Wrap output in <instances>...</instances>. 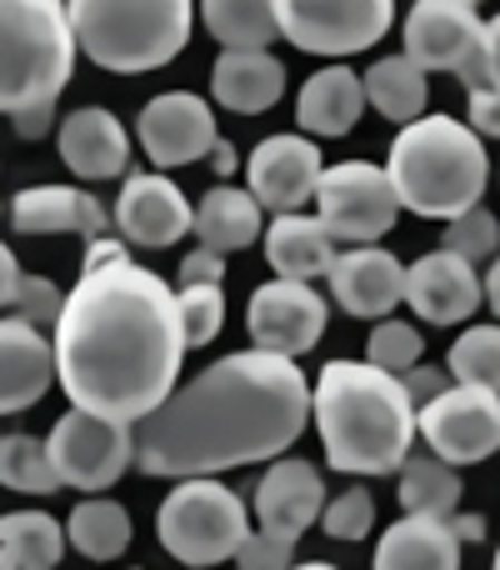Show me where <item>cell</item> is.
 Instances as JSON below:
<instances>
[{
	"mask_svg": "<svg viewBox=\"0 0 500 570\" xmlns=\"http://www.w3.org/2000/svg\"><path fill=\"white\" fill-rule=\"evenodd\" d=\"M56 381L76 411L136 425L170 401L186 331L176 291L110 236L90 240L56 321Z\"/></svg>",
	"mask_w": 500,
	"mask_h": 570,
	"instance_id": "obj_1",
	"label": "cell"
},
{
	"mask_svg": "<svg viewBox=\"0 0 500 570\" xmlns=\"http://www.w3.org/2000/svg\"><path fill=\"white\" fill-rule=\"evenodd\" d=\"M311 425V385L291 355L236 351L170 391L160 411L136 421V465L146 475H220L275 461Z\"/></svg>",
	"mask_w": 500,
	"mask_h": 570,
	"instance_id": "obj_2",
	"label": "cell"
},
{
	"mask_svg": "<svg viewBox=\"0 0 500 570\" xmlns=\"http://www.w3.org/2000/svg\"><path fill=\"white\" fill-rule=\"evenodd\" d=\"M311 421L341 475H395L411 461L415 405L401 375L371 361H331L311 391Z\"/></svg>",
	"mask_w": 500,
	"mask_h": 570,
	"instance_id": "obj_3",
	"label": "cell"
},
{
	"mask_svg": "<svg viewBox=\"0 0 500 570\" xmlns=\"http://www.w3.org/2000/svg\"><path fill=\"white\" fill-rule=\"evenodd\" d=\"M401 206H411L425 220H455L471 206H481L486 186H491V156L486 140L471 126L451 116H421L401 126L391 140V160H385Z\"/></svg>",
	"mask_w": 500,
	"mask_h": 570,
	"instance_id": "obj_4",
	"label": "cell"
},
{
	"mask_svg": "<svg viewBox=\"0 0 500 570\" xmlns=\"http://www.w3.org/2000/svg\"><path fill=\"white\" fill-rule=\"evenodd\" d=\"M76 50L100 70L146 76L186 50L196 26V0H66Z\"/></svg>",
	"mask_w": 500,
	"mask_h": 570,
	"instance_id": "obj_5",
	"label": "cell"
},
{
	"mask_svg": "<svg viewBox=\"0 0 500 570\" xmlns=\"http://www.w3.org/2000/svg\"><path fill=\"white\" fill-rule=\"evenodd\" d=\"M76 70L66 0H0V116L60 100Z\"/></svg>",
	"mask_w": 500,
	"mask_h": 570,
	"instance_id": "obj_6",
	"label": "cell"
},
{
	"mask_svg": "<svg viewBox=\"0 0 500 570\" xmlns=\"http://www.w3.org/2000/svg\"><path fill=\"white\" fill-rule=\"evenodd\" d=\"M246 535V501L216 475H190V481L170 485V495L156 511V541L190 570L236 561Z\"/></svg>",
	"mask_w": 500,
	"mask_h": 570,
	"instance_id": "obj_7",
	"label": "cell"
},
{
	"mask_svg": "<svg viewBox=\"0 0 500 570\" xmlns=\"http://www.w3.org/2000/svg\"><path fill=\"white\" fill-rule=\"evenodd\" d=\"M486 20L476 16L471 0H415L405 16V56L431 76L451 70L465 90H496L491 66H486Z\"/></svg>",
	"mask_w": 500,
	"mask_h": 570,
	"instance_id": "obj_8",
	"label": "cell"
},
{
	"mask_svg": "<svg viewBox=\"0 0 500 570\" xmlns=\"http://www.w3.org/2000/svg\"><path fill=\"white\" fill-rule=\"evenodd\" d=\"M46 455L60 475V491L70 485V491L100 495L136 461V425H120V421H106V415H90V411L70 405V411L50 425Z\"/></svg>",
	"mask_w": 500,
	"mask_h": 570,
	"instance_id": "obj_9",
	"label": "cell"
},
{
	"mask_svg": "<svg viewBox=\"0 0 500 570\" xmlns=\"http://www.w3.org/2000/svg\"><path fill=\"white\" fill-rule=\"evenodd\" d=\"M401 216V196H395L385 166L371 160H341L325 166L321 186H315V220L345 246H371Z\"/></svg>",
	"mask_w": 500,
	"mask_h": 570,
	"instance_id": "obj_10",
	"label": "cell"
},
{
	"mask_svg": "<svg viewBox=\"0 0 500 570\" xmlns=\"http://www.w3.org/2000/svg\"><path fill=\"white\" fill-rule=\"evenodd\" d=\"M275 20L311 56H355L391 30L395 0H275Z\"/></svg>",
	"mask_w": 500,
	"mask_h": 570,
	"instance_id": "obj_11",
	"label": "cell"
},
{
	"mask_svg": "<svg viewBox=\"0 0 500 570\" xmlns=\"http://www.w3.org/2000/svg\"><path fill=\"white\" fill-rule=\"evenodd\" d=\"M415 431L445 465H476L500 451V391L451 385L415 411Z\"/></svg>",
	"mask_w": 500,
	"mask_h": 570,
	"instance_id": "obj_12",
	"label": "cell"
},
{
	"mask_svg": "<svg viewBox=\"0 0 500 570\" xmlns=\"http://www.w3.org/2000/svg\"><path fill=\"white\" fill-rule=\"evenodd\" d=\"M325 315H331V305H325V295L315 291V285L275 276L271 285H261V291L251 295L246 331H251L255 351L291 355V361H295V355H305V351H315V345H321Z\"/></svg>",
	"mask_w": 500,
	"mask_h": 570,
	"instance_id": "obj_13",
	"label": "cell"
},
{
	"mask_svg": "<svg viewBox=\"0 0 500 570\" xmlns=\"http://www.w3.org/2000/svg\"><path fill=\"white\" fill-rule=\"evenodd\" d=\"M140 150H146L150 166L170 170V166H190V160H206L216 150V116L200 96L190 90H166V96L146 100L136 120Z\"/></svg>",
	"mask_w": 500,
	"mask_h": 570,
	"instance_id": "obj_14",
	"label": "cell"
},
{
	"mask_svg": "<svg viewBox=\"0 0 500 570\" xmlns=\"http://www.w3.org/2000/svg\"><path fill=\"white\" fill-rule=\"evenodd\" d=\"M190 220H196V206H190L186 190L170 176H160V170H136V176L120 186V200H116V210H110V226H116L130 246H146V250L176 246L180 236H190Z\"/></svg>",
	"mask_w": 500,
	"mask_h": 570,
	"instance_id": "obj_15",
	"label": "cell"
},
{
	"mask_svg": "<svg viewBox=\"0 0 500 570\" xmlns=\"http://www.w3.org/2000/svg\"><path fill=\"white\" fill-rule=\"evenodd\" d=\"M251 176V196L261 200V210H275V216H291L305 200H315V186L325 176L321 146L311 136H271L251 150L246 160Z\"/></svg>",
	"mask_w": 500,
	"mask_h": 570,
	"instance_id": "obj_16",
	"label": "cell"
},
{
	"mask_svg": "<svg viewBox=\"0 0 500 570\" xmlns=\"http://www.w3.org/2000/svg\"><path fill=\"white\" fill-rule=\"evenodd\" d=\"M405 301L425 325H461L481 311L486 285L471 261L451 256V250H431L405 271Z\"/></svg>",
	"mask_w": 500,
	"mask_h": 570,
	"instance_id": "obj_17",
	"label": "cell"
},
{
	"mask_svg": "<svg viewBox=\"0 0 500 570\" xmlns=\"http://www.w3.org/2000/svg\"><path fill=\"white\" fill-rule=\"evenodd\" d=\"M331 295L355 321H385L405 301V266L381 246H355L345 256H335Z\"/></svg>",
	"mask_w": 500,
	"mask_h": 570,
	"instance_id": "obj_18",
	"label": "cell"
},
{
	"mask_svg": "<svg viewBox=\"0 0 500 570\" xmlns=\"http://www.w3.org/2000/svg\"><path fill=\"white\" fill-rule=\"evenodd\" d=\"M325 511V481L311 461H275L255 485V521L261 531L301 541L305 525H315Z\"/></svg>",
	"mask_w": 500,
	"mask_h": 570,
	"instance_id": "obj_19",
	"label": "cell"
},
{
	"mask_svg": "<svg viewBox=\"0 0 500 570\" xmlns=\"http://www.w3.org/2000/svg\"><path fill=\"white\" fill-rule=\"evenodd\" d=\"M50 381H56V345L20 315H6L0 321V415H20L40 405Z\"/></svg>",
	"mask_w": 500,
	"mask_h": 570,
	"instance_id": "obj_20",
	"label": "cell"
},
{
	"mask_svg": "<svg viewBox=\"0 0 500 570\" xmlns=\"http://www.w3.org/2000/svg\"><path fill=\"white\" fill-rule=\"evenodd\" d=\"M56 146H60V160L80 180H116L130 166V136L106 106L70 110L56 130Z\"/></svg>",
	"mask_w": 500,
	"mask_h": 570,
	"instance_id": "obj_21",
	"label": "cell"
},
{
	"mask_svg": "<svg viewBox=\"0 0 500 570\" xmlns=\"http://www.w3.org/2000/svg\"><path fill=\"white\" fill-rule=\"evenodd\" d=\"M10 226H16L20 236H86V240H100L110 230V216L90 190L30 186L10 200Z\"/></svg>",
	"mask_w": 500,
	"mask_h": 570,
	"instance_id": "obj_22",
	"label": "cell"
},
{
	"mask_svg": "<svg viewBox=\"0 0 500 570\" xmlns=\"http://www.w3.org/2000/svg\"><path fill=\"white\" fill-rule=\"evenodd\" d=\"M461 546L451 515H401L375 546V570H461Z\"/></svg>",
	"mask_w": 500,
	"mask_h": 570,
	"instance_id": "obj_23",
	"label": "cell"
},
{
	"mask_svg": "<svg viewBox=\"0 0 500 570\" xmlns=\"http://www.w3.org/2000/svg\"><path fill=\"white\" fill-rule=\"evenodd\" d=\"M210 96L236 116H261L285 96V66L271 50H220L210 70Z\"/></svg>",
	"mask_w": 500,
	"mask_h": 570,
	"instance_id": "obj_24",
	"label": "cell"
},
{
	"mask_svg": "<svg viewBox=\"0 0 500 570\" xmlns=\"http://www.w3.org/2000/svg\"><path fill=\"white\" fill-rule=\"evenodd\" d=\"M365 110V86L351 66H325L301 86L295 100V120L305 136H351L355 120Z\"/></svg>",
	"mask_w": 500,
	"mask_h": 570,
	"instance_id": "obj_25",
	"label": "cell"
},
{
	"mask_svg": "<svg viewBox=\"0 0 500 570\" xmlns=\"http://www.w3.org/2000/svg\"><path fill=\"white\" fill-rule=\"evenodd\" d=\"M335 236L321 226L315 216H275L271 230H265V261L275 266L281 281H315V276H331L335 266Z\"/></svg>",
	"mask_w": 500,
	"mask_h": 570,
	"instance_id": "obj_26",
	"label": "cell"
},
{
	"mask_svg": "<svg viewBox=\"0 0 500 570\" xmlns=\"http://www.w3.org/2000/svg\"><path fill=\"white\" fill-rule=\"evenodd\" d=\"M261 216H265V210H261V200H255L251 190L216 186V190H206V196H200L190 230H196L200 246L231 256V250H251L255 240H261Z\"/></svg>",
	"mask_w": 500,
	"mask_h": 570,
	"instance_id": "obj_27",
	"label": "cell"
},
{
	"mask_svg": "<svg viewBox=\"0 0 500 570\" xmlns=\"http://www.w3.org/2000/svg\"><path fill=\"white\" fill-rule=\"evenodd\" d=\"M365 100L381 110L395 126H411V120L425 116V100H431V86H425V70L415 66L411 56H381L371 70L361 76Z\"/></svg>",
	"mask_w": 500,
	"mask_h": 570,
	"instance_id": "obj_28",
	"label": "cell"
},
{
	"mask_svg": "<svg viewBox=\"0 0 500 570\" xmlns=\"http://www.w3.org/2000/svg\"><path fill=\"white\" fill-rule=\"evenodd\" d=\"M66 541L86 561H116L130 546V511L120 501H106V495H86L66 521Z\"/></svg>",
	"mask_w": 500,
	"mask_h": 570,
	"instance_id": "obj_29",
	"label": "cell"
},
{
	"mask_svg": "<svg viewBox=\"0 0 500 570\" xmlns=\"http://www.w3.org/2000/svg\"><path fill=\"white\" fill-rule=\"evenodd\" d=\"M200 20L226 50H265L281 36L275 0H200Z\"/></svg>",
	"mask_w": 500,
	"mask_h": 570,
	"instance_id": "obj_30",
	"label": "cell"
},
{
	"mask_svg": "<svg viewBox=\"0 0 500 570\" xmlns=\"http://www.w3.org/2000/svg\"><path fill=\"white\" fill-rule=\"evenodd\" d=\"M395 475H401L395 501H401L405 515H455V505H461V475L441 455H411Z\"/></svg>",
	"mask_w": 500,
	"mask_h": 570,
	"instance_id": "obj_31",
	"label": "cell"
},
{
	"mask_svg": "<svg viewBox=\"0 0 500 570\" xmlns=\"http://www.w3.org/2000/svg\"><path fill=\"white\" fill-rule=\"evenodd\" d=\"M0 551H10L20 570H56L66 551V525L46 511H10L0 515Z\"/></svg>",
	"mask_w": 500,
	"mask_h": 570,
	"instance_id": "obj_32",
	"label": "cell"
},
{
	"mask_svg": "<svg viewBox=\"0 0 500 570\" xmlns=\"http://www.w3.org/2000/svg\"><path fill=\"white\" fill-rule=\"evenodd\" d=\"M0 485L26 491V495H56L60 475L46 455V441H36V435H26V431L0 435Z\"/></svg>",
	"mask_w": 500,
	"mask_h": 570,
	"instance_id": "obj_33",
	"label": "cell"
},
{
	"mask_svg": "<svg viewBox=\"0 0 500 570\" xmlns=\"http://www.w3.org/2000/svg\"><path fill=\"white\" fill-rule=\"evenodd\" d=\"M451 375L461 385H481V391H500V325H471L461 341L451 345Z\"/></svg>",
	"mask_w": 500,
	"mask_h": 570,
	"instance_id": "obj_34",
	"label": "cell"
},
{
	"mask_svg": "<svg viewBox=\"0 0 500 570\" xmlns=\"http://www.w3.org/2000/svg\"><path fill=\"white\" fill-rule=\"evenodd\" d=\"M176 305H180L186 351H200V345H210L220 335V325H226V291H220V285H180Z\"/></svg>",
	"mask_w": 500,
	"mask_h": 570,
	"instance_id": "obj_35",
	"label": "cell"
},
{
	"mask_svg": "<svg viewBox=\"0 0 500 570\" xmlns=\"http://www.w3.org/2000/svg\"><path fill=\"white\" fill-rule=\"evenodd\" d=\"M441 250H451V256L471 261V266H486V261L500 256V220H496L486 206H471L465 216L445 220Z\"/></svg>",
	"mask_w": 500,
	"mask_h": 570,
	"instance_id": "obj_36",
	"label": "cell"
},
{
	"mask_svg": "<svg viewBox=\"0 0 500 570\" xmlns=\"http://www.w3.org/2000/svg\"><path fill=\"white\" fill-rule=\"evenodd\" d=\"M421 351H425L421 331H415L411 321H395V315H385V321L371 331V341H365V361L381 365V371H391V375L411 371V365L421 361Z\"/></svg>",
	"mask_w": 500,
	"mask_h": 570,
	"instance_id": "obj_37",
	"label": "cell"
},
{
	"mask_svg": "<svg viewBox=\"0 0 500 570\" xmlns=\"http://www.w3.org/2000/svg\"><path fill=\"white\" fill-rule=\"evenodd\" d=\"M371 525H375L371 485H351V491H341L335 501H325V511H321V531L331 535V541H365Z\"/></svg>",
	"mask_w": 500,
	"mask_h": 570,
	"instance_id": "obj_38",
	"label": "cell"
},
{
	"mask_svg": "<svg viewBox=\"0 0 500 570\" xmlns=\"http://www.w3.org/2000/svg\"><path fill=\"white\" fill-rule=\"evenodd\" d=\"M60 305H66V295H60L56 281L46 276H20L16 285V301H10V315H20L26 325H56L60 321Z\"/></svg>",
	"mask_w": 500,
	"mask_h": 570,
	"instance_id": "obj_39",
	"label": "cell"
},
{
	"mask_svg": "<svg viewBox=\"0 0 500 570\" xmlns=\"http://www.w3.org/2000/svg\"><path fill=\"white\" fill-rule=\"evenodd\" d=\"M291 556H295V541L271 531H251L236 551V570H291Z\"/></svg>",
	"mask_w": 500,
	"mask_h": 570,
	"instance_id": "obj_40",
	"label": "cell"
},
{
	"mask_svg": "<svg viewBox=\"0 0 500 570\" xmlns=\"http://www.w3.org/2000/svg\"><path fill=\"white\" fill-rule=\"evenodd\" d=\"M405 395H411V405L421 411L425 401H435L441 391H451V371H441V365H411V371L401 375Z\"/></svg>",
	"mask_w": 500,
	"mask_h": 570,
	"instance_id": "obj_41",
	"label": "cell"
},
{
	"mask_svg": "<svg viewBox=\"0 0 500 570\" xmlns=\"http://www.w3.org/2000/svg\"><path fill=\"white\" fill-rule=\"evenodd\" d=\"M226 281V256L210 246H196L180 261V285H220Z\"/></svg>",
	"mask_w": 500,
	"mask_h": 570,
	"instance_id": "obj_42",
	"label": "cell"
},
{
	"mask_svg": "<svg viewBox=\"0 0 500 570\" xmlns=\"http://www.w3.org/2000/svg\"><path fill=\"white\" fill-rule=\"evenodd\" d=\"M471 96V130L500 140V90H465Z\"/></svg>",
	"mask_w": 500,
	"mask_h": 570,
	"instance_id": "obj_43",
	"label": "cell"
},
{
	"mask_svg": "<svg viewBox=\"0 0 500 570\" xmlns=\"http://www.w3.org/2000/svg\"><path fill=\"white\" fill-rule=\"evenodd\" d=\"M10 126H16L20 140L50 136V126H56V100H40V106H30V110H16V116H10Z\"/></svg>",
	"mask_w": 500,
	"mask_h": 570,
	"instance_id": "obj_44",
	"label": "cell"
},
{
	"mask_svg": "<svg viewBox=\"0 0 500 570\" xmlns=\"http://www.w3.org/2000/svg\"><path fill=\"white\" fill-rule=\"evenodd\" d=\"M20 276H26V271H20V261L10 256V246L0 240V311H6V305L16 301V285H20Z\"/></svg>",
	"mask_w": 500,
	"mask_h": 570,
	"instance_id": "obj_45",
	"label": "cell"
},
{
	"mask_svg": "<svg viewBox=\"0 0 500 570\" xmlns=\"http://www.w3.org/2000/svg\"><path fill=\"white\" fill-rule=\"evenodd\" d=\"M486 66H491V80H496V90H500V16L496 20H486Z\"/></svg>",
	"mask_w": 500,
	"mask_h": 570,
	"instance_id": "obj_46",
	"label": "cell"
},
{
	"mask_svg": "<svg viewBox=\"0 0 500 570\" xmlns=\"http://www.w3.org/2000/svg\"><path fill=\"white\" fill-rule=\"evenodd\" d=\"M451 525H455V535H461V541H481V535H486L481 515H451Z\"/></svg>",
	"mask_w": 500,
	"mask_h": 570,
	"instance_id": "obj_47",
	"label": "cell"
},
{
	"mask_svg": "<svg viewBox=\"0 0 500 570\" xmlns=\"http://www.w3.org/2000/svg\"><path fill=\"white\" fill-rule=\"evenodd\" d=\"M210 156H216V170H220V176H236V170H241L236 150H231L226 140H216V150H210Z\"/></svg>",
	"mask_w": 500,
	"mask_h": 570,
	"instance_id": "obj_48",
	"label": "cell"
},
{
	"mask_svg": "<svg viewBox=\"0 0 500 570\" xmlns=\"http://www.w3.org/2000/svg\"><path fill=\"white\" fill-rule=\"evenodd\" d=\"M481 285H486V301H491V311L500 315V256L491 261V276H486Z\"/></svg>",
	"mask_w": 500,
	"mask_h": 570,
	"instance_id": "obj_49",
	"label": "cell"
},
{
	"mask_svg": "<svg viewBox=\"0 0 500 570\" xmlns=\"http://www.w3.org/2000/svg\"><path fill=\"white\" fill-rule=\"evenodd\" d=\"M291 570H335V566H325V561H305V566H291Z\"/></svg>",
	"mask_w": 500,
	"mask_h": 570,
	"instance_id": "obj_50",
	"label": "cell"
},
{
	"mask_svg": "<svg viewBox=\"0 0 500 570\" xmlns=\"http://www.w3.org/2000/svg\"><path fill=\"white\" fill-rule=\"evenodd\" d=\"M0 570H20L16 561H10V551H0Z\"/></svg>",
	"mask_w": 500,
	"mask_h": 570,
	"instance_id": "obj_51",
	"label": "cell"
},
{
	"mask_svg": "<svg viewBox=\"0 0 500 570\" xmlns=\"http://www.w3.org/2000/svg\"><path fill=\"white\" fill-rule=\"evenodd\" d=\"M491 570H500V551H496V566H491Z\"/></svg>",
	"mask_w": 500,
	"mask_h": 570,
	"instance_id": "obj_52",
	"label": "cell"
},
{
	"mask_svg": "<svg viewBox=\"0 0 500 570\" xmlns=\"http://www.w3.org/2000/svg\"><path fill=\"white\" fill-rule=\"evenodd\" d=\"M471 6H476V0H471Z\"/></svg>",
	"mask_w": 500,
	"mask_h": 570,
	"instance_id": "obj_53",
	"label": "cell"
},
{
	"mask_svg": "<svg viewBox=\"0 0 500 570\" xmlns=\"http://www.w3.org/2000/svg\"><path fill=\"white\" fill-rule=\"evenodd\" d=\"M0 210H6V206H0Z\"/></svg>",
	"mask_w": 500,
	"mask_h": 570,
	"instance_id": "obj_54",
	"label": "cell"
}]
</instances>
